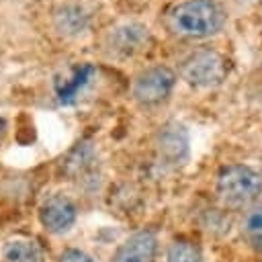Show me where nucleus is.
<instances>
[{"label":"nucleus","mask_w":262,"mask_h":262,"mask_svg":"<svg viewBox=\"0 0 262 262\" xmlns=\"http://www.w3.org/2000/svg\"><path fill=\"white\" fill-rule=\"evenodd\" d=\"M149 41V31L141 23H123L108 31L106 49L117 57H131L139 53Z\"/></svg>","instance_id":"obj_8"},{"label":"nucleus","mask_w":262,"mask_h":262,"mask_svg":"<svg viewBox=\"0 0 262 262\" xmlns=\"http://www.w3.org/2000/svg\"><path fill=\"white\" fill-rule=\"evenodd\" d=\"M229 66L221 51L213 47H199L190 51L178 68L180 78L196 90H207L219 86L227 78Z\"/></svg>","instance_id":"obj_3"},{"label":"nucleus","mask_w":262,"mask_h":262,"mask_svg":"<svg viewBox=\"0 0 262 262\" xmlns=\"http://www.w3.org/2000/svg\"><path fill=\"white\" fill-rule=\"evenodd\" d=\"M166 262H203L201 244L192 237L178 235L168 244Z\"/></svg>","instance_id":"obj_13"},{"label":"nucleus","mask_w":262,"mask_h":262,"mask_svg":"<svg viewBox=\"0 0 262 262\" xmlns=\"http://www.w3.org/2000/svg\"><path fill=\"white\" fill-rule=\"evenodd\" d=\"M239 233L246 248L262 258V201L254 203L250 209L242 213Z\"/></svg>","instance_id":"obj_10"},{"label":"nucleus","mask_w":262,"mask_h":262,"mask_svg":"<svg viewBox=\"0 0 262 262\" xmlns=\"http://www.w3.org/2000/svg\"><path fill=\"white\" fill-rule=\"evenodd\" d=\"M176 72L170 66L154 63L139 70L131 82V96L143 108L162 106L174 92L176 86Z\"/></svg>","instance_id":"obj_4"},{"label":"nucleus","mask_w":262,"mask_h":262,"mask_svg":"<svg viewBox=\"0 0 262 262\" xmlns=\"http://www.w3.org/2000/svg\"><path fill=\"white\" fill-rule=\"evenodd\" d=\"M2 262H43L41 248L31 239H10L2 246Z\"/></svg>","instance_id":"obj_11"},{"label":"nucleus","mask_w":262,"mask_h":262,"mask_svg":"<svg viewBox=\"0 0 262 262\" xmlns=\"http://www.w3.org/2000/svg\"><path fill=\"white\" fill-rule=\"evenodd\" d=\"M215 194L223 209L244 213L262 201V170L244 162L221 166L215 176Z\"/></svg>","instance_id":"obj_2"},{"label":"nucleus","mask_w":262,"mask_h":262,"mask_svg":"<svg viewBox=\"0 0 262 262\" xmlns=\"http://www.w3.org/2000/svg\"><path fill=\"white\" fill-rule=\"evenodd\" d=\"M92 74H94V68H92L90 63L78 66V68L72 72V78H70V80H63L61 84L55 86V94H57L59 102H61V104L72 102V100L80 94V90L90 82Z\"/></svg>","instance_id":"obj_12"},{"label":"nucleus","mask_w":262,"mask_h":262,"mask_svg":"<svg viewBox=\"0 0 262 262\" xmlns=\"http://www.w3.org/2000/svg\"><path fill=\"white\" fill-rule=\"evenodd\" d=\"M57 262H96V260L90 254H86V252H82L78 248H68V250L61 252Z\"/></svg>","instance_id":"obj_14"},{"label":"nucleus","mask_w":262,"mask_h":262,"mask_svg":"<svg viewBox=\"0 0 262 262\" xmlns=\"http://www.w3.org/2000/svg\"><path fill=\"white\" fill-rule=\"evenodd\" d=\"M154 145L158 151V160L164 166L178 168L184 166L190 158V135L188 129L178 121L164 123L156 133Z\"/></svg>","instance_id":"obj_5"},{"label":"nucleus","mask_w":262,"mask_h":262,"mask_svg":"<svg viewBox=\"0 0 262 262\" xmlns=\"http://www.w3.org/2000/svg\"><path fill=\"white\" fill-rule=\"evenodd\" d=\"M158 244V231L154 227H141L117 248L111 262H156Z\"/></svg>","instance_id":"obj_7"},{"label":"nucleus","mask_w":262,"mask_h":262,"mask_svg":"<svg viewBox=\"0 0 262 262\" xmlns=\"http://www.w3.org/2000/svg\"><path fill=\"white\" fill-rule=\"evenodd\" d=\"M88 25H90V14L78 2H63L53 10V27L59 35L76 37L84 33Z\"/></svg>","instance_id":"obj_9"},{"label":"nucleus","mask_w":262,"mask_h":262,"mask_svg":"<svg viewBox=\"0 0 262 262\" xmlns=\"http://www.w3.org/2000/svg\"><path fill=\"white\" fill-rule=\"evenodd\" d=\"M78 219L76 203L61 192L47 196L39 207V221L51 233H66Z\"/></svg>","instance_id":"obj_6"},{"label":"nucleus","mask_w":262,"mask_h":262,"mask_svg":"<svg viewBox=\"0 0 262 262\" xmlns=\"http://www.w3.org/2000/svg\"><path fill=\"white\" fill-rule=\"evenodd\" d=\"M227 18L229 14L219 0H180L164 12V27L172 37L205 41L217 37Z\"/></svg>","instance_id":"obj_1"}]
</instances>
